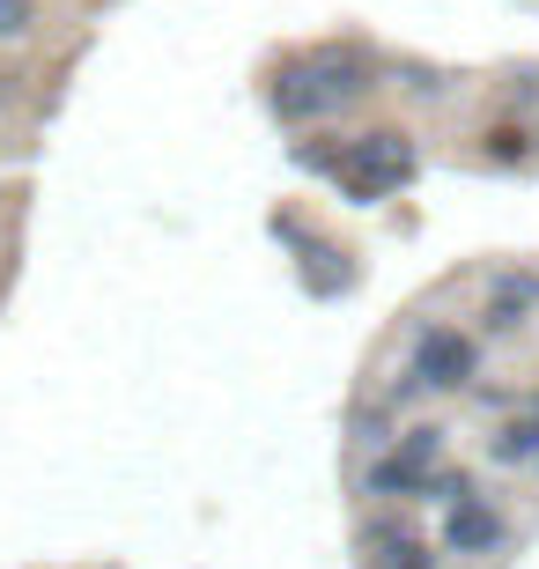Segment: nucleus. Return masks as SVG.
Instances as JSON below:
<instances>
[{
    "label": "nucleus",
    "mask_w": 539,
    "mask_h": 569,
    "mask_svg": "<svg viewBox=\"0 0 539 569\" xmlns=\"http://www.w3.org/2000/svg\"><path fill=\"white\" fill-rule=\"evenodd\" d=\"M340 192H355V200H385V192H399L407 178H415V141L392 127L377 133H355L348 148H340Z\"/></svg>",
    "instance_id": "f03ea898"
},
{
    "label": "nucleus",
    "mask_w": 539,
    "mask_h": 569,
    "mask_svg": "<svg viewBox=\"0 0 539 569\" xmlns=\"http://www.w3.org/2000/svg\"><path fill=\"white\" fill-rule=\"evenodd\" d=\"M488 141H496V163H518V156H525V133H510V127L488 133Z\"/></svg>",
    "instance_id": "9b49d317"
},
{
    "label": "nucleus",
    "mask_w": 539,
    "mask_h": 569,
    "mask_svg": "<svg viewBox=\"0 0 539 569\" xmlns=\"http://www.w3.org/2000/svg\"><path fill=\"white\" fill-rule=\"evenodd\" d=\"M436 481H443V429L436 422H415L399 443H385L362 466V488L370 496H436Z\"/></svg>",
    "instance_id": "f257e3e1"
},
{
    "label": "nucleus",
    "mask_w": 539,
    "mask_h": 569,
    "mask_svg": "<svg viewBox=\"0 0 539 569\" xmlns=\"http://www.w3.org/2000/svg\"><path fill=\"white\" fill-rule=\"evenodd\" d=\"M532 311H539V274H496L488 281V326L496 333H518Z\"/></svg>",
    "instance_id": "423d86ee"
},
{
    "label": "nucleus",
    "mask_w": 539,
    "mask_h": 569,
    "mask_svg": "<svg viewBox=\"0 0 539 569\" xmlns=\"http://www.w3.org/2000/svg\"><path fill=\"white\" fill-rule=\"evenodd\" d=\"M370 548H377V569H436V555L407 532H370Z\"/></svg>",
    "instance_id": "1a4fd4ad"
},
{
    "label": "nucleus",
    "mask_w": 539,
    "mask_h": 569,
    "mask_svg": "<svg viewBox=\"0 0 539 569\" xmlns=\"http://www.w3.org/2000/svg\"><path fill=\"white\" fill-rule=\"evenodd\" d=\"M443 548L451 555H496L502 548V510L488 503V496L451 503V518H443Z\"/></svg>",
    "instance_id": "39448f33"
},
{
    "label": "nucleus",
    "mask_w": 539,
    "mask_h": 569,
    "mask_svg": "<svg viewBox=\"0 0 539 569\" xmlns=\"http://www.w3.org/2000/svg\"><path fill=\"white\" fill-rule=\"evenodd\" d=\"M488 451H496V466H539V415H510Z\"/></svg>",
    "instance_id": "6e6552de"
},
{
    "label": "nucleus",
    "mask_w": 539,
    "mask_h": 569,
    "mask_svg": "<svg viewBox=\"0 0 539 569\" xmlns=\"http://www.w3.org/2000/svg\"><path fill=\"white\" fill-rule=\"evenodd\" d=\"M480 370V348L458 326H421L415 340V385H429V392H466Z\"/></svg>",
    "instance_id": "7ed1b4c3"
},
{
    "label": "nucleus",
    "mask_w": 539,
    "mask_h": 569,
    "mask_svg": "<svg viewBox=\"0 0 539 569\" xmlns=\"http://www.w3.org/2000/svg\"><path fill=\"white\" fill-rule=\"evenodd\" d=\"M318 82L332 89V104H355V97H362V89H370V67L355 60V52H318Z\"/></svg>",
    "instance_id": "0eeeda50"
},
{
    "label": "nucleus",
    "mask_w": 539,
    "mask_h": 569,
    "mask_svg": "<svg viewBox=\"0 0 539 569\" xmlns=\"http://www.w3.org/2000/svg\"><path fill=\"white\" fill-rule=\"evenodd\" d=\"M267 104H273V119H281V127H311V119L340 111V104H332V89L318 82L311 60H303V67H281V74H273V89H267Z\"/></svg>",
    "instance_id": "20e7f679"
},
{
    "label": "nucleus",
    "mask_w": 539,
    "mask_h": 569,
    "mask_svg": "<svg viewBox=\"0 0 539 569\" xmlns=\"http://www.w3.org/2000/svg\"><path fill=\"white\" fill-rule=\"evenodd\" d=\"M532 415H539V392H532Z\"/></svg>",
    "instance_id": "f8f14e48"
},
{
    "label": "nucleus",
    "mask_w": 539,
    "mask_h": 569,
    "mask_svg": "<svg viewBox=\"0 0 539 569\" xmlns=\"http://www.w3.org/2000/svg\"><path fill=\"white\" fill-rule=\"evenodd\" d=\"M38 30V0H0V44H16Z\"/></svg>",
    "instance_id": "9d476101"
}]
</instances>
